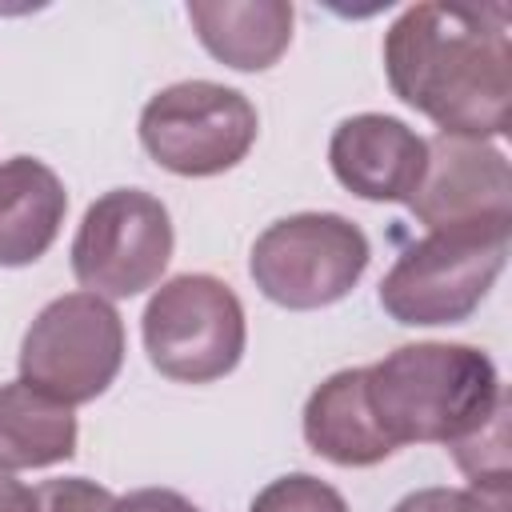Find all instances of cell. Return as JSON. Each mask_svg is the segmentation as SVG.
<instances>
[{
	"mask_svg": "<svg viewBox=\"0 0 512 512\" xmlns=\"http://www.w3.org/2000/svg\"><path fill=\"white\" fill-rule=\"evenodd\" d=\"M388 88L448 136L508 132L512 44L504 4H412L384 32Z\"/></svg>",
	"mask_w": 512,
	"mask_h": 512,
	"instance_id": "1",
	"label": "cell"
},
{
	"mask_svg": "<svg viewBox=\"0 0 512 512\" xmlns=\"http://www.w3.org/2000/svg\"><path fill=\"white\" fill-rule=\"evenodd\" d=\"M364 396L392 452L404 444L452 448L508 404L492 356L448 340L400 344L364 364Z\"/></svg>",
	"mask_w": 512,
	"mask_h": 512,
	"instance_id": "2",
	"label": "cell"
},
{
	"mask_svg": "<svg viewBox=\"0 0 512 512\" xmlns=\"http://www.w3.org/2000/svg\"><path fill=\"white\" fill-rule=\"evenodd\" d=\"M508 228H444L412 240L380 280V308L404 328L464 324L504 272Z\"/></svg>",
	"mask_w": 512,
	"mask_h": 512,
	"instance_id": "3",
	"label": "cell"
},
{
	"mask_svg": "<svg viewBox=\"0 0 512 512\" xmlns=\"http://www.w3.org/2000/svg\"><path fill=\"white\" fill-rule=\"evenodd\" d=\"M140 332L148 364L176 384L224 380L244 360L248 344L240 296L208 272L164 280L140 316Z\"/></svg>",
	"mask_w": 512,
	"mask_h": 512,
	"instance_id": "4",
	"label": "cell"
},
{
	"mask_svg": "<svg viewBox=\"0 0 512 512\" xmlns=\"http://www.w3.org/2000/svg\"><path fill=\"white\" fill-rule=\"evenodd\" d=\"M368 260L372 244L360 224L340 212H296L256 236L248 276L272 304L316 312L344 300L368 272Z\"/></svg>",
	"mask_w": 512,
	"mask_h": 512,
	"instance_id": "5",
	"label": "cell"
},
{
	"mask_svg": "<svg viewBox=\"0 0 512 512\" xmlns=\"http://www.w3.org/2000/svg\"><path fill=\"white\" fill-rule=\"evenodd\" d=\"M20 380L76 408L112 388L124 368V320L112 300L64 292L48 300L20 340Z\"/></svg>",
	"mask_w": 512,
	"mask_h": 512,
	"instance_id": "6",
	"label": "cell"
},
{
	"mask_svg": "<svg viewBox=\"0 0 512 512\" xmlns=\"http://www.w3.org/2000/svg\"><path fill=\"white\" fill-rule=\"evenodd\" d=\"M256 136V104L216 80L168 84L140 112V144L172 176H220L252 152Z\"/></svg>",
	"mask_w": 512,
	"mask_h": 512,
	"instance_id": "7",
	"label": "cell"
},
{
	"mask_svg": "<svg viewBox=\"0 0 512 512\" xmlns=\"http://www.w3.org/2000/svg\"><path fill=\"white\" fill-rule=\"evenodd\" d=\"M176 248L172 216L144 188H112L84 208L72 236V276L84 292L128 300L156 288Z\"/></svg>",
	"mask_w": 512,
	"mask_h": 512,
	"instance_id": "8",
	"label": "cell"
},
{
	"mask_svg": "<svg viewBox=\"0 0 512 512\" xmlns=\"http://www.w3.org/2000/svg\"><path fill=\"white\" fill-rule=\"evenodd\" d=\"M424 144L428 164L408 212L428 232L512 224V168L496 144L448 132H436Z\"/></svg>",
	"mask_w": 512,
	"mask_h": 512,
	"instance_id": "9",
	"label": "cell"
},
{
	"mask_svg": "<svg viewBox=\"0 0 512 512\" xmlns=\"http://www.w3.org/2000/svg\"><path fill=\"white\" fill-rule=\"evenodd\" d=\"M328 164L352 196L372 204H408L424 176L428 144L396 116L356 112L332 128Z\"/></svg>",
	"mask_w": 512,
	"mask_h": 512,
	"instance_id": "10",
	"label": "cell"
},
{
	"mask_svg": "<svg viewBox=\"0 0 512 512\" xmlns=\"http://www.w3.org/2000/svg\"><path fill=\"white\" fill-rule=\"evenodd\" d=\"M288 0H192L188 24L204 52L236 72L272 68L292 44Z\"/></svg>",
	"mask_w": 512,
	"mask_h": 512,
	"instance_id": "11",
	"label": "cell"
},
{
	"mask_svg": "<svg viewBox=\"0 0 512 512\" xmlns=\"http://www.w3.org/2000/svg\"><path fill=\"white\" fill-rule=\"evenodd\" d=\"M300 432L304 444L336 468H372L392 456L364 396V368H340L320 380L304 400Z\"/></svg>",
	"mask_w": 512,
	"mask_h": 512,
	"instance_id": "12",
	"label": "cell"
},
{
	"mask_svg": "<svg viewBox=\"0 0 512 512\" xmlns=\"http://www.w3.org/2000/svg\"><path fill=\"white\" fill-rule=\"evenodd\" d=\"M68 212L64 180L36 156L0 164V268L36 264L60 236Z\"/></svg>",
	"mask_w": 512,
	"mask_h": 512,
	"instance_id": "13",
	"label": "cell"
},
{
	"mask_svg": "<svg viewBox=\"0 0 512 512\" xmlns=\"http://www.w3.org/2000/svg\"><path fill=\"white\" fill-rule=\"evenodd\" d=\"M76 412L40 388L12 380L0 384V472L52 468L76 456Z\"/></svg>",
	"mask_w": 512,
	"mask_h": 512,
	"instance_id": "14",
	"label": "cell"
},
{
	"mask_svg": "<svg viewBox=\"0 0 512 512\" xmlns=\"http://www.w3.org/2000/svg\"><path fill=\"white\" fill-rule=\"evenodd\" d=\"M460 472L472 480L476 492L508 496V404L472 436L452 444Z\"/></svg>",
	"mask_w": 512,
	"mask_h": 512,
	"instance_id": "15",
	"label": "cell"
},
{
	"mask_svg": "<svg viewBox=\"0 0 512 512\" xmlns=\"http://www.w3.org/2000/svg\"><path fill=\"white\" fill-rule=\"evenodd\" d=\"M248 512H348V500L312 472H288L268 480L252 496Z\"/></svg>",
	"mask_w": 512,
	"mask_h": 512,
	"instance_id": "16",
	"label": "cell"
},
{
	"mask_svg": "<svg viewBox=\"0 0 512 512\" xmlns=\"http://www.w3.org/2000/svg\"><path fill=\"white\" fill-rule=\"evenodd\" d=\"M392 512H512L508 496H488L476 488H416L392 504Z\"/></svg>",
	"mask_w": 512,
	"mask_h": 512,
	"instance_id": "17",
	"label": "cell"
},
{
	"mask_svg": "<svg viewBox=\"0 0 512 512\" xmlns=\"http://www.w3.org/2000/svg\"><path fill=\"white\" fill-rule=\"evenodd\" d=\"M40 512H112L116 496L88 476H60L36 488Z\"/></svg>",
	"mask_w": 512,
	"mask_h": 512,
	"instance_id": "18",
	"label": "cell"
},
{
	"mask_svg": "<svg viewBox=\"0 0 512 512\" xmlns=\"http://www.w3.org/2000/svg\"><path fill=\"white\" fill-rule=\"evenodd\" d=\"M112 512H200V508L172 488H136V492L116 496Z\"/></svg>",
	"mask_w": 512,
	"mask_h": 512,
	"instance_id": "19",
	"label": "cell"
},
{
	"mask_svg": "<svg viewBox=\"0 0 512 512\" xmlns=\"http://www.w3.org/2000/svg\"><path fill=\"white\" fill-rule=\"evenodd\" d=\"M0 512H40L36 488L20 484L12 472H0Z\"/></svg>",
	"mask_w": 512,
	"mask_h": 512,
	"instance_id": "20",
	"label": "cell"
}]
</instances>
